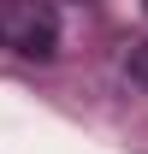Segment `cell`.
Wrapping results in <instances>:
<instances>
[{
	"mask_svg": "<svg viewBox=\"0 0 148 154\" xmlns=\"http://www.w3.org/2000/svg\"><path fill=\"white\" fill-rule=\"evenodd\" d=\"M0 48H12L24 59H48L59 48V18L54 6H36V0H6L0 6Z\"/></svg>",
	"mask_w": 148,
	"mask_h": 154,
	"instance_id": "obj_1",
	"label": "cell"
},
{
	"mask_svg": "<svg viewBox=\"0 0 148 154\" xmlns=\"http://www.w3.org/2000/svg\"><path fill=\"white\" fill-rule=\"evenodd\" d=\"M130 77L148 89V42H136V48H130Z\"/></svg>",
	"mask_w": 148,
	"mask_h": 154,
	"instance_id": "obj_2",
	"label": "cell"
}]
</instances>
